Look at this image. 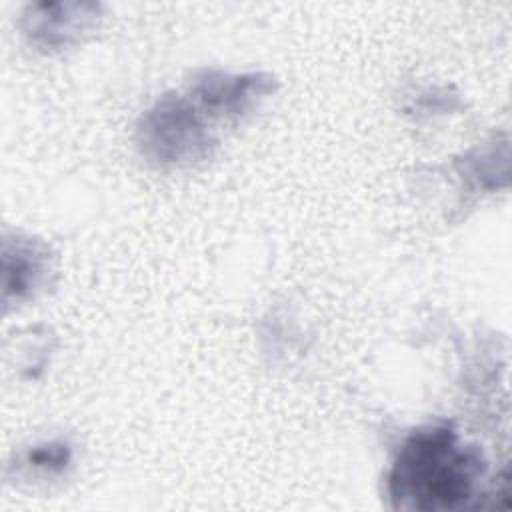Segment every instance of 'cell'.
Returning <instances> with one entry per match:
<instances>
[{
    "label": "cell",
    "mask_w": 512,
    "mask_h": 512,
    "mask_svg": "<svg viewBox=\"0 0 512 512\" xmlns=\"http://www.w3.org/2000/svg\"><path fill=\"white\" fill-rule=\"evenodd\" d=\"M488 462L450 424L414 430L402 442L388 472L394 510L452 512L476 506L484 494Z\"/></svg>",
    "instance_id": "1"
},
{
    "label": "cell",
    "mask_w": 512,
    "mask_h": 512,
    "mask_svg": "<svg viewBox=\"0 0 512 512\" xmlns=\"http://www.w3.org/2000/svg\"><path fill=\"white\" fill-rule=\"evenodd\" d=\"M276 82L270 74H226L222 70H200L190 82V100L204 110V114L240 118L252 112Z\"/></svg>",
    "instance_id": "3"
},
{
    "label": "cell",
    "mask_w": 512,
    "mask_h": 512,
    "mask_svg": "<svg viewBox=\"0 0 512 512\" xmlns=\"http://www.w3.org/2000/svg\"><path fill=\"white\" fill-rule=\"evenodd\" d=\"M136 146L150 164L178 168L206 160L216 146V136L192 100L164 94L140 116Z\"/></svg>",
    "instance_id": "2"
},
{
    "label": "cell",
    "mask_w": 512,
    "mask_h": 512,
    "mask_svg": "<svg viewBox=\"0 0 512 512\" xmlns=\"http://www.w3.org/2000/svg\"><path fill=\"white\" fill-rule=\"evenodd\" d=\"M72 460V448L64 440L44 442L26 450L20 458V466L42 474H58Z\"/></svg>",
    "instance_id": "6"
},
{
    "label": "cell",
    "mask_w": 512,
    "mask_h": 512,
    "mask_svg": "<svg viewBox=\"0 0 512 512\" xmlns=\"http://www.w3.org/2000/svg\"><path fill=\"white\" fill-rule=\"evenodd\" d=\"M2 302L20 304L40 294L54 274L50 248L30 236H4L2 242Z\"/></svg>",
    "instance_id": "5"
},
{
    "label": "cell",
    "mask_w": 512,
    "mask_h": 512,
    "mask_svg": "<svg viewBox=\"0 0 512 512\" xmlns=\"http://www.w3.org/2000/svg\"><path fill=\"white\" fill-rule=\"evenodd\" d=\"M100 16L90 2H34L22 14V32L30 44L44 52L62 50L88 34Z\"/></svg>",
    "instance_id": "4"
}]
</instances>
